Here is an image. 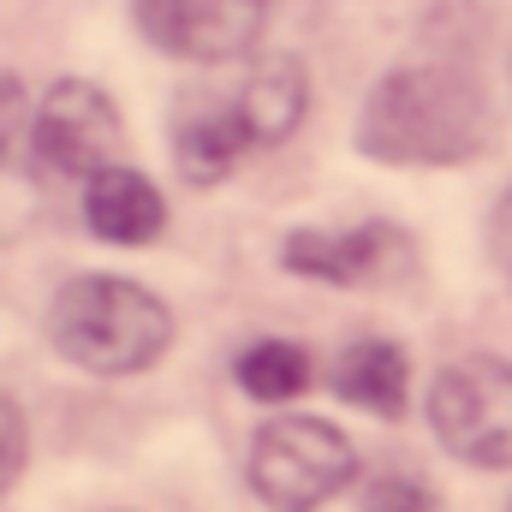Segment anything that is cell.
<instances>
[{"label": "cell", "mask_w": 512, "mask_h": 512, "mask_svg": "<svg viewBox=\"0 0 512 512\" xmlns=\"http://www.w3.org/2000/svg\"><path fill=\"white\" fill-rule=\"evenodd\" d=\"M405 387H411L405 352L387 346V340H358L334 364V393L364 405V411H376V417H399L405 411Z\"/></svg>", "instance_id": "8fae6325"}, {"label": "cell", "mask_w": 512, "mask_h": 512, "mask_svg": "<svg viewBox=\"0 0 512 512\" xmlns=\"http://www.w3.org/2000/svg\"><path fill=\"white\" fill-rule=\"evenodd\" d=\"M24 459H30V423H24V405H18L12 393H0V501L18 489Z\"/></svg>", "instance_id": "5bb4252c"}, {"label": "cell", "mask_w": 512, "mask_h": 512, "mask_svg": "<svg viewBox=\"0 0 512 512\" xmlns=\"http://www.w3.org/2000/svg\"><path fill=\"white\" fill-rule=\"evenodd\" d=\"M233 108L251 131L256 149L268 143H286L292 131L304 126V108H310V72L298 54H268L245 72V84L233 90Z\"/></svg>", "instance_id": "9c48e42d"}, {"label": "cell", "mask_w": 512, "mask_h": 512, "mask_svg": "<svg viewBox=\"0 0 512 512\" xmlns=\"http://www.w3.org/2000/svg\"><path fill=\"white\" fill-rule=\"evenodd\" d=\"M489 143L483 84L459 66H399L364 102L358 149L393 167H447L471 161Z\"/></svg>", "instance_id": "6da1fadb"}, {"label": "cell", "mask_w": 512, "mask_h": 512, "mask_svg": "<svg viewBox=\"0 0 512 512\" xmlns=\"http://www.w3.org/2000/svg\"><path fill=\"white\" fill-rule=\"evenodd\" d=\"M120 143H126V126H120L114 96L84 84V78L48 84L42 102L30 108V149L60 179H84L90 185L102 167L120 161Z\"/></svg>", "instance_id": "5b68a950"}, {"label": "cell", "mask_w": 512, "mask_h": 512, "mask_svg": "<svg viewBox=\"0 0 512 512\" xmlns=\"http://www.w3.org/2000/svg\"><path fill=\"white\" fill-rule=\"evenodd\" d=\"M84 221H90V233L108 239V245H149V239H161V227H167V197L155 191L149 173L114 161V167H102V173L84 185Z\"/></svg>", "instance_id": "ba28073f"}, {"label": "cell", "mask_w": 512, "mask_h": 512, "mask_svg": "<svg viewBox=\"0 0 512 512\" xmlns=\"http://www.w3.org/2000/svg\"><path fill=\"white\" fill-rule=\"evenodd\" d=\"M411 245L382 227V221H370V227H346V233H316V227H298L280 256H286V268L292 274H304V280H328V286H376L387 268H393V256H405Z\"/></svg>", "instance_id": "52a82bcc"}, {"label": "cell", "mask_w": 512, "mask_h": 512, "mask_svg": "<svg viewBox=\"0 0 512 512\" xmlns=\"http://www.w3.org/2000/svg\"><path fill=\"white\" fill-rule=\"evenodd\" d=\"M131 18L161 54L221 66L256 48L268 0H131Z\"/></svg>", "instance_id": "8992f818"}, {"label": "cell", "mask_w": 512, "mask_h": 512, "mask_svg": "<svg viewBox=\"0 0 512 512\" xmlns=\"http://www.w3.org/2000/svg\"><path fill=\"white\" fill-rule=\"evenodd\" d=\"M489 251H495V262L507 268V280H512V191L501 197V209L489 221Z\"/></svg>", "instance_id": "2e32d148"}, {"label": "cell", "mask_w": 512, "mask_h": 512, "mask_svg": "<svg viewBox=\"0 0 512 512\" xmlns=\"http://www.w3.org/2000/svg\"><path fill=\"white\" fill-rule=\"evenodd\" d=\"M364 512H441V501H435L417 477H382V483L364 495Z\"/></svg>", "instance_id": "9a60e30c"}, {"label": "cell", "mask_w": 512, "mask_h": 512, "mask_svg": "<svg viewBox=\"0 0 512 512\" xmlns=\"http://www.w3.org/2000/svg\"><path fill=\"white\" fill-rule=\"evenodd\" d=\"M310 352L304 346H292V340H262L251 346L245 358H239V387L262 399V405H286V399H298L304 387H310Z\"/></svg>", "instance_id": "4fadbf2b"}, {"label": "cell", "mask_w": 512, "mask_h": 512, "mask_svg": "<svg viewBox=\"0 0 512 512\" xmlns=\"http://www.w3.org/2000/svg\"><path fill=\"white\" fill-rule=\"evenodd\" d=\"M36 149L18 155V90L0 84V245L18 239L42 215V173Z\"/></svg>", "instance_id": "7c38bea8"}, {"label": "cell", "mask_w": 512, "mask_h": 512, "mask_svg": "<svg viewBox=\"0 0 512 512\" xmlns=\"http://www.w3.org/2000/svg\"><path fill=\"white\" fill-rule=\"evenodd\" d=\"M245 149H256V143H251V131H245V120H239V108H233V96L197 102V108L179 114L173 155H179V173H185L191 185H221V179L239 167Z\"/></svg>", "instance_id": "30bf717a"}, {"label": "cell", "mask_w": 512, "mask_h": 512, "mask_svg": "<svg viewBox=\"0 0 512 512\" xmlns=\"http://www.w3.org/2000/svg\"><path fill=\"white\" fill-rule=\"evenodd\" d=\"M48 340L90 376H137L173 346V310L120 274H78L48 304Z\"/></svg>", "instance_id": "7a4b0ae2"}, {"label": "cell", "mask_w": 512, "mask_h": 512, "mask_svg": "<svg viewBox=\"0 0 512 512\" xmlns=\"http://www.w3.org/2000/svg\"><path fill=\"white\" fill-rule=\"evenodd\" d=\"M358 477L352 441L322 417H274L251 441V489L268 512H316Z\"/></svg>", "instance_id": "3957f363"}, {"label": "cell", "mask_w": 512, "mask_h": 512, "mask_svg": "<svg viewBox=\"0 0 512 512\" xmlns=\"http://www.w3.org/2000/svg\"><path fill=\"white\" fill-rule=\"evenodd\" d=\"M429 423L441 447L465 465L507 471L512 465V364L465 358L429 387Z\"/></svg>", "instance_id": "277c9868"}]
</instances>
